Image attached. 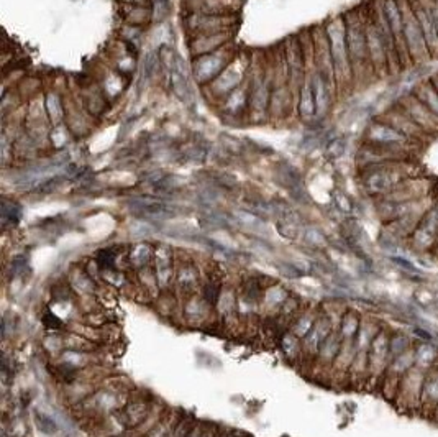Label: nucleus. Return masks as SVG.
Returning a JSON list of instances; mask_svg holds the SVG:
<instances>
[{
	"label": "nucleus",
	"instance_id": "a211bd4d",
	"mask_svg": "<svg viewBox=\"0 0 438 437\" xmlns=\"http://www.w3.org/2000/svg\"><path fill=\"white\" fill-rule=\"evenodd\" d=\"M438 408V365L424 376L420 393V413L427 418H434Z\"/></svg>",
	"mask_w": 438,
	"mask_h": 437
},
{
	"label": "nucleus",
	"instance_id": "393cba45",
	"mask_svg": "<svg viewBox=\"0 0 438 437\" xmlns=\"http://www.w3.org/2000/svg\"><path fill=\"white\" fill-rule=\"evenodd\" d=\"M412 93L417 96L419 99L429 107L432 114L438 118V91L434 88L430 78L420 81V83L414 88Z\"/></svg>",
	"mask_w": 438,
	"mask_h": 437
},
{
	"label": "nucleus",
	"instance_id": "4be33fe9",
	"mask_svg": "<svg viewBox=\"0 0 438 437\" xmlns=\"http://www.w3.org/2000/svg\"><path fill=\"white\" fill-rule=\"evenodd\" d=\"M156 267H155V277L158 286L161 288H167L172 282V258L171 252L167 247H160L155 253Z\"/></svg>",
	"mask_w": 438,
	"mask_h": 437
},
{
	"label": "nucleus",
	"instance_id": "473e14b6",
	"mask_svg": "<svg viewBox=\"0 0 438 437\" xmlns=\"http://www.w3.org/2000/svg\"><path fill=\"white\" fill-rule=\"evenodd\" d=\"M306 240L311 242L312 245H323L325 244V237H323L317 229H309L306 234Z\"/></svg>",
	"mask_w": 438,
	"mask_h": 437
},
{
	"label": "nucleus",
	"instance_id": "c756f323",
	"mask_svg": "<svg viewBox=\"0 0 438 437\" xmlns=\"http://www.w3.org/2000/svg\"><path fill=\"white\" fill-rule=\"evenodd\" d=\"M171 88L174 91V94L179 97V99H186L189 96V86L186 78L182 76L181 73H177V69L174 71H171Z\"/></svg>",
	"mask_w": 438,
	"mask_h": 437
},
{
	"label": "nucleus",
	"instance_id": "7c9ffc66",
	"mask_svg": "<svg viewBox=\"0 0 438 437\" xmlns=\"http://www.w3.org/2000/svg\"><path fill=\"white\" fill-rule=\"evenodd\" d=\"M345 148H347V143H345V140L337 138L328 145L327 155L330 156V158H340V156L345 153Z\"/></svg>",
	"mask_w": 438,
	"mask_h": 437
},
{
	"label": "nucleus",
	"instance_id": "9b49d317",
	"mask_svg": "<svg viewBox=\"0 0 438 437\" xmlns=\"http://www.w3.org/2000/svg\"><path fill=\"white\" fill-rule=\"evenodd\" d=\"M397 104L402 107V110L422 128V132L434 138L438 135V118L432 114L429 107L422 102L412 91L405 93L397 99Z\"/></svg>",
	"mask_w": 438,
	"mask_h": 437
},
{
	"label": "nucleus",
	"instance_id": "423d86ee",
	"mask_svg": "<svg viewBox=\"0 0 438 437\" xmlns=\"http://www.w3.org/2000/svg\"><path fill=\"white\" fill-rule=\"evenodd\" d=\"M250 68H251V55L238 53L234 61L225 68V71L221 73L217 79L212 81L209 86H205V88L210 91L214 99L224 101L226 96H230L235 89H238L241 84L246 83Z\"/></svg>",
	"mask_w": 438,
	"mask_h": 437
},
{
	"label": "nucleus",
	"instance_id": "6e6552de",
	"mask_svg": "<svg viewBox=\"0 0 438 437\" xmlns=\"http://www.w3.org/2000/svg\"><path fill=\"white\" fill-rule=\"evenodd\" d=\"M363 142L377 145V147L402 150V152L412 155L415 152H419V148L422 147V145L414 143L412 140L405 137V135L399 130H396V128L389 125V123L381 120V118H375V120L366 127Z\"/></svg>",
	"mask_w": 438,
	"mask_h": 437
},
{
	"label": "nucleus",
	"instance_id": "c85d7f7f",
	"mask_svg": "<svg viewBox=\"0 0 438 437\" xmlns=\"http://www.w3.org/2000/svg\"><path fill=\"white\" fill-rule=\"evenodd\" d=\"M389 349H391V357L404 354L405 350L412 349V337L409 334L402 332H394L389 337Z\"/></svg>",
	"mask_w": 438,
	"mask_h": 437
},
{
	"label": "nucleus",
	"instance_id": "f704fd0d",
	"mask_svg": "<svg viewBox=\"0 0 438 437\" xmlns=\"http://www.w3.org/2000/svg\"><path fill=\"white\" fill-rule=\"evenodd\" d=\"M43 324H45L48 329H59L63 326L61 321H59L55 314H51V312H46V314L43 316Z\"/></svg>",
	"mask_w": 438,
	"mask_h": 437
},
{
	"label": "nucleus",
	"instance_id": "412c9836",
	"mask_svg": "<svg viewBox=\"0 0 438 437\" xmlns=\"http://www.w3.org/2000/svg\"><path fill=\"white\" fill-rule=\"evenodd\" d=\"M120 15L123 21H125V25L143 29L145 25H150L151 21H153V7H148V5L120 4Z\"/></svg>",
	"mask_w": 438,
	"mask_h": 437
},
{
	"label": "nucleus",
	"instance_id": "4c0bfd02",
	"mask_svg": "<svg viewBox=\"0 0 438 437\" xmlns=\"http://www.w3.org/2000/svg\"><path fill=\"white\" fill-rule=\"evenodd\" d=\"M432 253H434V255L438 258V237H437V242H435V245H434V250H432Z\"/></svg>",
	"mask_w": 438,
	"mask_h": 437
},
{
	"label": "nucleus",
	"instance_id": "58836bf2",
	"mask_svg": "<svg viewBox=\"0 0 438 437\" xmlns=\"http://www.w3.org/2000/svg\"><path fill=\"white\" fill-rule=\"evenodd\" d=\"M437 2H438V0H437Z\"/></svg>",
	"mask_w": 438,
	"mask_h": 437
},
{
	"label": "nucleus",
	"instance_id": "7ed1b4c3",
	"mask_svg": "<svg viewBox=\"0 0 438 437\" xmlns=\"http://www.w3.org/2000/svg\"><path fill=\"white\" fill-rule=\"evenodd\" d=\"M325 31L330 43V53H332L338 93H342V91H350L351 86L355 84V76L350 61V53L347 45V26H345L343 14L330 19L325 24Z\"/></svg>",
	"mask_w": 438,
	"mask_h": 437
},
{
	"label": "nucleus",
	"instance_id": "a878e982",
	"mask_svg": "<svg viewBox=\"0 0 438 437\" xmlns=\"http://www.w3.org/2000/svg\"><path fill=\"white\" fill-rule=\"evenodd\" d=\"M361 327V319L360 314H356L355 311H348L342 316V321H340V329L338 334L342 337V341L345 342H355L356 336H358Z\"/></svg>",
	"mask_w": 438,
	"mask_h": 437
},
{
	"label": "nucleus",
	"instance_id": "dca6fc26",
	"mask_svg": "<svg viewBox=\"0 0 438 437\" xmlns=\"http://www.w3.org/2000/svg\"><path fill=\"white\" fill-rule=\"evenodd\" d=\"M241 5V0H182L184 12L202 15H236Z\"/></svg>",
	"mask_w": 438,
	"mask_h": 437
},
{
	"label": "nucleus",
	"instance_id": "72a5a7b5",
	"mask_svg": "<svg viewBox=\"0 0 438 437\" xmlns=\"http://www.w3.org/2000/svg\"><path fill=\"white\" fill-rule=\"evenodd\" d=\"M422 2L425 4V7H427V10H429L430 17H432V20H434L435 29L438 31V2H437V0H422Z\"/></svg>",
	"mask_w": 438,
	"mask_h": 437
},
{
	"label": "nucleus",
	"instance_id": "0eeeda50",
	"mask_svg": "<svg viewBox=\"0 0 438 437\" xmlns=\"http://www.w3.org/2000/svg\"><path fill=\"white\" fill-rule=\"evenodd\" d=\"M361 10H363V20H365V31H366V43H367V53H370V61L375 76L381 78L386 74H391L389 71V56L384 40L377 30L376 21L372 19L370 0L361 4Z\"/></svg>",
	"mask_w": 438,
	"mask_h": 437
},
{
	"label": "nucleus",
	"instance_id": "cd10ccee",
	"mask_svg": "<svg viewBox=\"0 0 438 437\" xmlns=\"http://www.w3.org/2000/svg\"><path fill=\"white\" fill-rule=\"evenodd\" d=\"M151 255H153V252H151V247L148 244H138L130 252V263H132L133 268L143 269L150 263Z\"/></svg>",
	"mask_w": 438,
	"mask_h": 437
},
{
	"label": "nucleus",
	"instance_id": "ddd939ff",
	"mask_svg": "<svg viewBox=\"0 0 438 437\" xmlns=\"http://www.w3.org/2000/svg\"><path fill=\"white\" fill-rule=\"evenodd\" d=\"M389 337L391 336L381 329L367 350V371H370V380L372 381H381V379H384L389 361L392 359L391 349H389Z\"/></svg>",
	"mask_w": 438,
	"mask_h": 437
},
{
	"label": "nucleus",
	"instance_id": "f8f14e48",
	"mask_svg": "<svg viewBox=\"0 0 438 437\" xmlns=\"http://www.w3.org/2000/svg\"><path fill=\"white\" fill-rule=\"evenodd\" d=\"M424 376H425L424 371L415 369V366L402 376L396 393L397 406L401 408L402 411L407 413L420 411V393H422V385H424Z\"/></svg>",
	"mask_w": 438,
	"mask_h": 437
},
{
	"label": "nucleus",
	"instance_id": "5701e85b",
	"mask_svg": "<svg viewBox=\"0 0 438 437\" xmlns=\"http://www.w3.org/2000/svg\"><path fill=\"white\" fill-rule=\"evenodd\" d=\"M176 286L181 294L194 296V293H196L199 286V272L192 263H186V265L177 267Z\"/></svg>",
	"mask_w": 438,
	"mask_h": 437
},
{
	"label": "nucleus",
	"instance_id": "2f4dec72",
	"mask_svg": "<svg viewBox=\"0 0 438 437\" xmlns=\"http://www.w3.org/2000/svg\"><path fill=\"white\" fill-rule=\"evenodd\" d=\"M36 419H38V428H40L43 433L51 434L56 431L55 423H53V421L48 416H45V414H36Z\"/></svg>",
	"mask_w": 438,
	"mask_h": 437
},
{
	"label": "nucleus",
	"instance_id": "b1692460",
	"mask_svg": "<svg viewBox=\"0 0 438 437\" xmlns=\"http://www.w3.org/2000/svg\"><path fill=\"white\" fill-rule=\"evenodd\" d=\"M415 350V369H419L427 374L438 365V349L430 341L420 342Z\"/></svg>",
	"mask_w": 438,
	"mask_h": 437
},
{
	"label": "nucleus",
	"instance_id": "f03ea898",
	"mask_svg": "<svg viewBox=\"0 0 438 437\" xmlns=\"http://www.w3.org/2000/svg\"><path fill=\"white\" fill-rule=\"evenodd\" d=\"M345 26H347V45L350 53L351 68H353L355 83H365L367 78L375 76L367 53L365 20L361 5L343 14Z\"/></svg>",
	"mask_w": 438,
	"mask_h": 437
},
{
	"label": "nucleus",
	"instance_id": "aec40b11",
	"mask_svg": "<svg viewBox=\"0 0 438 437\" xmlns=\"http://www.w3.org/2000/svg\"><path fill=\"white\" fill-rule=\"evenodd\" d=\"M297 110H299L301 118H304L306 122H311L317 117V104L316 94H313L311 71H307V76L301 86L299 94H297Z\"/></svg>",
	"mask_w": 438,
	"mask_h": 437
},
{
	"label": "nucleus",
	"instance_id": "f3484780",
	"mask_svg": "<svg viewBox=\"0 0 438 437\" xmlns=\"http://www.w3.org/2000/svg\"><path fill=\"white\" fill-rule=\"evenodd\" d=\"M235 31H224V34H210V35H197L191 36L187 41V50L191 53L192 59L210 55L221 50V48L234 41Z\"/></svg>",
	"mask_w": 438,
	"mask_h": 437
},
{
	"label": "nucleus",
	"instance_id": "2eb2a0df",
	"mask_svg": "<svg viewBox=\"0 0 438 437\" xmlns=\"http://www.w3.org/2000/svg\"><path fill=\"white\" fill-rule=\"evenodd\" d=\"M384 14H386V19L391 25V30L394 34V40H396V48H397V55L401 59V64L405 66H412V61H410L407 46H405L404 41V24H402V10L399 0H381Z\"/></svg>",
	"mask_w": 438,
	"mask_h": 437
},
{
	"label": "nucleus",
	"instance_id": "e433bc0d",
	"mask_svg": "<svg viewBox=\"0 0 438 437\" xmlns=\"http://www.w3.org/2000/svg\"><path fill=\"white\" fill-rule=\"evenodd\" d=\"M430 81H432V84H434V88L438 91V71L437 73H434L430 76Z\"/></svg>",
	"mask_w": 438,
	"mask_h": 437
},
{
	"label": "nucleus",
	"instance_id": "6ab92c4d",
	"mask_svg": "<svg viewBox=\"0 0 438 437\" xmlns=\"http://www.w3.org/2000/svg\"><path fill=\"white\" fill-rule=\"evenodd\" d=\"M410 4H412L414 14L415 17L419 20V25L422 31H424L427 46H429L430 55L432 58H438V31L435 29L434 20H432L429 10H427L425 4L422 2V0H410Z\"/></svg>",
	"mask_w": 438,
	"mask_h": 437
},
{
	"label": "nucleus",
	"instance_id": "f257e3e1",
	"mask_svg": "<svg viewBox=\"0 0 438 437\" xmlns=\"http://www.w3.org/2000/svg\"><path fill=\"white\" fill-rule=\"evenodd\" d=\"M412 160L372 165L360 170V182L367 196L381 199L396 191L405 181L420 176Z\"/></svg>",
	"mask_w": 438,
	"mask_h": 437
},
{
	"label": "nucleus",
	"instance_id": "4468645a",
	"mask_svg": "<svg viewBox=\"0 0 438 437\" xmlns=\"http://www.w3.org/2000/svg\"><path fill=\"white\" fill-rule=\"evenodd\" d=\"M377 118H381V120L389 123V125L396 128V130L404 133L405 137L412 140L414 143L424 145L427 140H430L429 135H425L424 132H422V128L412 120V118L405 114V112L402 110V107L399 106L397 102L396 104L389 106L387 109L382 112L381 117H377Z\"/></svg>",
	"mask_w": 438,
	"mask_h": 437
},
{
	"label": "nucleus",
	"instance_id": "c9c22d12",
	"mask_svg": "<svg viewBox=\"0 0 438 437\" xmlns=\"http://www.w3.org/2000/svg\"><path fill=\"white\" fill-rule=\"evenodd\" d=\"M337 204L340 206V209L345 210V212H350L351 210V202L347 196H343V194H338L337 196Z\"/></svg>",
	"mask_w": 438,
	"mask_h": 437
},
{
	"label": "nucleus",
	"instance_id": "1a4fd4ad",
	"mask_svg": "<svg viewBox=\"0 0 438 437\" xmlns=\"http://www.w3.org/2000/svg\"><path fill=\"white\" fill-rule=\"evenodd\" d=\"M238 24L236 15H202V14H186L184 17V29L189 38L197 35L224 34V31H235Z\"/></svg>",
	"mask_w": 438,
	"mask_h": 437
},
{
	"label": "nucleus",
	"instance_id": "9d476101",
	"mask_svg": "<svg viewBox=\"0 0 438 437\" xmlns=\"http://www.w3.org/2000/svg\"><path fill=\"white\" fill-rule=\"evenodd\" d=\"M438 237V201L425 210L417 227L410 234L407 244L417 253H432Z\"/></svg>",
	"mask_w": 438,
	"mask_h": 437
},
{
	"label": "nucleus",
	"instance_id": "39448f33",
	"mask_svg": "<svg viewBox=\"0 0 438 437\" xmlns=\"http://www.w3.org/2000/svg\"><path fill=\"white\" fill-rule=\"evenodd\" d=\"M236 48L235 43L231 41L229 45L221 48V50L210 53V55H204L192 59V74L199 84L205 88L212 81L217 79L225 68L236 58Z\"/></svg>",
	"mask_w": 438,
	"mask_h": 437
},
{
	"label": "nucleus",
	"instance_id": "bb28decb",
	"mask_svg": "<svg viewBox=\"0 0 438 437\" xmlns=\"http://www.w3.org/2000/svg\"><path fill=\"white\" fill-rule=\"evenodd\" d=\"M45 109H46V115L50 117L53 125H59V123L63 122L64 115H66V107H64L61 97H59L56 93L46 94Z\"/></svg>",
	"mask_w": 438,
	"mask_h": 437
},
{
	"label": "nucleus",
	"instance_id": "20e7f679",
	"mask_svg": "<svg viewBox=\"0 0 438 437\" xmlns=\"http://www.w3.org/2000/svg\"><path fill=\"white\" fill-rule=\"evenodd\" d=\"M402 10V26H404V41L407 46V53L412 64H427L432 61L429 46H427L424 31H422L419 20L415 17L410 0H399Z\"/></svg>",
	"mask_w": 438,
	"mask_h": 437
}]
</instances>
